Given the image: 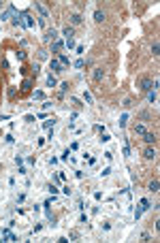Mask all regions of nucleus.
Here are the masks:
<instances>
[{
  "label": "nucleus",
  "mask_w": 160,
  "mask_h": 243,
  "mask_svg": "<svg viewBox=\"0 0 160 243\" xmlns=\"http://www.w3.org/2000/svg\"><path fill=\"white\" fill-rule=\"evenodd\" d=\"M32 83H34V79H32V77H26V79L22 81V85H19V94H22V96H28V94L32 92Z\"/></svg>",
  "instance_id": "obj_1"
},
{
  "label": "nucleus",
  "mask_w": 160,
  "mask_h": 243,
  "mask_svg": "<svg viewBox=\"0 0 160 243\" xmlns=\"http://www.w3.org/2000/svg\"><path fill=\"white\" fill-rule=\"evenodd\" d=\"M139 90H141V92H152V79H149V77H141L139 79Z\"/></svg>",
  "instance_id": "obj_2"
},
{
  "label": "nucleus",
  "mask_w": 160,
  "mask_h": 243,
  "mask_svg": "<svg viewBox=\"0 0 160 243\" xmlns=\"http://www.w3.org/2000/svg\"><path fill=\"white\" fill-rule=\"evenodd\" d=\"M43 41H45V43H53V41H58V32L53 30V28H47V30H45V37H43Z\"/></svg>",
  "instance_id": "obj_3"
},
{
  "label": "nucleus",
  "mask_w": 160,
  "mask_h": 243,
  "mask_svg": "<svg viewBox=\"0 0 160 243\" xmlns=\"http://www.w3.org/2000/svg\"><path fill=\"white\" fill-rule=\"evenodd\" d=\"M49 68L53 70V73H62V70H64V66L58 62V58H51V60H49Z\"/></svg>",
  "instance_id": "obj_4"
},
{
  "label": "nucleus",
  "mask_w": 160,
  "mask_h": 243,
  "mask_svg": "<svg viewBox=\"0 0 160 243\" xmlns=\"http://www.w3.org/2000/svg\"><path fill=\"white\" fill-rule=\"evenodd\" d=\"M143 156H145L147 160H156V156H158V154H156V147H154V145H147L145 151H143Z\"/></svg>",
  "instance_id": "obj_5"
},
{
  "label": "nucleus",
  "mask_w": 160,
  "mask_h": 243,
  "mask_svg": "<svg viewBox=\"0 0 160 243\" xmlns=\"http://www.w3.org/2000/svg\"><path fill=\"white\" fill-rule=\"evenodd\" d=\"M143 141L147 143V145H156V143H158V137H156L154 132H145V134H143Z\"/></svg>",
  "instance_id": "obj_6"
},
{
  "label": "nucleus",
  "mask_w": 160,
  "mask_h": 243,
  "mask_svg": "<svg viewBox=\"0 0 160 243\" xmlns=\"http://www.w3.org/2000/svg\"><path fill=\"white\" fill-rule=\"evenodd\" d=\"M103 77H105V70H103L100 66L92 70V79H94V81H103Z\"/></svg>",
  "instance_id": "obj_7"
},
{
  "label": "nucleus",
  "mask_w": 160,
  "mask_h": 243,
  "mask_svg": "<svg viewBox=\"0 0 160 243\" xmlns=\"http://www.w3.org/2000/svg\"><path fill=\"white\" fill-rule=\"evenodd\" d=\"M58 62H60V64L64 66V68L70 66V60H68V56H64V53H58Z\"/></svg>",
  "instance_id": "obj_8"
},
{
  "label": "nucleus",
  "mask_w": 160,
  "mask_h": 243,
  "mask_svg": "<svg viewBox=\"0 0 160 243\" xmlns=\"http://www.w3.org/2000/svg\"><path fill=\"white\" fill-rule=\"evenodd\" d=\"M158 188H160V181H158V179H152V181L147 184V190H149V192H154V194L158 192Z\"/></svg>",
  "instance_id": "obj_9"
},
{
  "label": "nucleus",
  "mask_w": 160,
  "mask_h": 243,
  "mask_svg": "<svg viewBox=\"0 0 160 243\" xmlns=\"http://www.w3.org/2000/svg\"><path fill=\"white\" fill-rule=\"evenodd\" d=\"M13 13H15V6L11 4V6L6 9V11H2V13H0V19H9V17H11Z\"/></svg>",
  "instance_id": "obj_10"
},
{
  "label": "nucleus",
  "mask_w": 160,
  "mask_h": 243,
  "mask_svg": "<svg viewBox=\"0 0 160 243\" xmlns=\"http://www.w3.org/2000/svg\"><path fill=\"white\" fill-rule=\"evenodd\" d=\"M62 47H64V43H62V41H53L51 43V53H60Z\"/></svg>",
  "instance_id": "obj_11"
},
{
  "label": "nucleus",
  "mask_w": 160,
  "mask_h": 243,
  "mask_svg": "<svg viewBox=\"0 0 160 243\" xmlns=\"http://www.w3.org/2000/svg\"><path fill=\"white\" fill-rule=\"evenodd\" d=\"M68 19H70V24H73V26H79V24H81V15H79V13H73Z\"/></svg>",
  "instance_id": "obj_12"
},
{
  "label": "nucleus",
  "mask_w": 160,
  "mask_h": 243,
  "mask_svg": "<svg viewBox=\"0 0 160 243\" xmlns=\"http://www.w3.org/2000/svg\"><path fill=\"white\" fill-rule=\"evenodd\" d=\"M64 37H66V41L75 37V28H73V26H66V28H64Z\"/></svg>",
  "instance_id": "obj_13"
},
{
  "label": "nucleus",
  "mask_w": 160,
  "mask_h": 243,
  "mask_svg": "<svg viewBox=\"0 0 160 243\" xmlns=\"http://www.w3.org/2000/svg\"><path fill=\"white\" fill-rule=\"evenodd\" d=\"M94 19H96V22H98V24H100V22L105 19V13L100 11V9H96V11H94Z\"/></svg>",
  "instance_id": "obj_14"
},
{
  "label": "nucleus",
  "mask_w": 160,
  "mask_h": 243,
  "mask_svg": "<svg viewBox=\"0 0 160 243\" xmlns=\"http://www.w3.org/2000/svg\"><path fill=\"white\" fill-rule=\"evenodd\" d=\"M147 100L152 103V105H154V103L158 100V94H156V90H152V92H147Z\"/></svg>",
  "instance_id": "obj_15"
},
{
  "label": "nucleus",
  "mask_w": 160,
  "mask_h": 243,
  "mask_svg": "<svg viewBox=\"0 0 160 243\" xmlns=\"http://www.w3.org/2000/svg\"><path fill=\"white\" fill-rule=\"evenodd\" d=\"M37 9H39V13H41V17H45V19H47V15H49V13H47V9L43 6L41 2H37Z\"/></svg>",
  "instance_id": "obj_16"
},
{
  "label": "nucleus",
  "mask_w": 160,
  "mask_h": 243,
  "mask_svg": "<svg viewBox=\"0 0 160 243\" xmlns=\"http://www.w3.org/2000/svg\"><path fill=\"white\" fill-rule=\"evenodd\" d=\"M68 87H70L68 83H62V85H60V92H58V98H64V94H66Z\"/></svg>",
  "instance_id": "obj_17"
},
{
  "label": "nucleus",
  "mask_w": 160,
  "mask_h": 243,
  "mask_svg": "<svg viewBox=\"0 0 160 243\" xmlns=\"http://www.w3.org/2000/svg\"><path fill=\"white\" fill-rule=\"evenodd\" d=\"M147 130H145V126L143 124H135V134H145Z\"/></svg>",
  "instance_id": "obj_18"
},
{
  "label": "nucleus",
  "mask_w": 160,
  "mask_h": 243,
  "mask_svg": "<svg viewBox=\"0 0 160 243\" xmlns=\"http://www.w3.org/2000/svg\"><path fill=\"white\" fill-rule=\"evenodd\" d=\"M141 207H143V211L145 209H149V207H152V203H149V199H141V203H139Z\"/></svg>",
  "instance_id": "obj_19"
},
{
  "label": "nucleus",
  "mask_w": 160,
  "mask_h": 243,
  "mask_svg": "<svg viewBox=\"0 0 160 243\" xmlns=\"http://www.w3.org/2000/svg\"><path fill=\"white\" fill-rule=\"evenodd\" d=\"M152 53H154V58H158V56H160V45H158V43H154V45H152Z\"/></svg>",
  "instance_id": "obj_20"
},
{
  "label": "nucleus",
  "mask_w": 160,
  "mask_h": 243,
  "mask_svg": "<svg viewBox=\"0 0 160 243\" xmlns=\"http://www.w3.org/2000/svg\"><path fill=\"white\" fill-rule=\"evenodd\" d=\"M32 96H34V100H43V98H45V94H43L41 90H37V92H32Z\"/></svg>",
  "instance_id": "obj_21"
},
{
  "label": "nucleus",
  "mask_w": 160,
  "mask_h": 243,
  "mask_svg": "<svg viewBox=\"0 0 160 243\" xmlns=\"http://www.w3.org/2000/svg\"><path fill=\"white\" fill-rule=\"evenodd\" d=\"M47 85H49V87H56V85H58L56 77H51V75H49V77H47Z\"/></svg>",
  "instance_id": "obj_22"
},
{
  "label": "nucleus",
  "mask_w": 160,
  "mask_h": 243,
  "mask_svg": "<svg viewBox=\"0 0 160 243\" xmlns=\"http://www.w3.org/2000/svg\"><path fill=\"white\" fill-rule=\"evenodd\" d=\"M43 128L51 130V128H53V120H45V122H43Z\"/></svg>",
  "instance_id": "obj_23"
},
{
  "label": "nucleus",
  "mask_w": 160,
  "mask_h": 243,
  "mask_svg": "<svg viewBox=\"0 0 160 243\" xmlns=\"http://www.w3.org/2000/svg\"><path fill=\"white\" fill-rule=\"evenodd\" d=\"M126 122H128V115H126V113H124V115H122V118H120V128H124V126H126Z\"/></svg>",
  "instance_id": "obj_24"
},
{
  "label": "nucleus",
  "mask_w": 160,
  "mask_h": 243,
  "mask_svg": "<svg viewBox=\"0 0 160 243\" xmlns=\"http://www.w3.org/2000/svg\"><path fill=\"white\" fill-rule=\"evenodd\" d=\"M37 56H39V60H45V58H47V51H45V49H39Z\"/></svg>",
  "instance_id": "obj_25"
},
{
  "label": "nucleus",
  "mask_w": 160,
  "mask_h": 243,
  "mask_svg": "<svg viewBox=\"0 0 160 243\" xmlns=\"http://www.w3.org/2000/svg\"><path fill=\"white\" fill-rule=\"evenodd\" d=\"M73 66H75V68H83V66H85V62H83L81 58H79V60L75 62V64H73Z\"/></svg>",
  "instance_id": "obj_26"
},
{
  "label": "nucleus",
  "mask_w": 160,
  "mask_h": 243,
  "mask_svg": "<svg viewBox=\"0 0 160 243\" xmlns=\"http://www.w3.org/2000/svg\"><path fill=\"white\" fill-rule=\"evenodd\" d=\"M141 213H143V207H141V205H139V207H137V209H135V218H137V220L141 218Z\"/></svg>",
  "instance_id": "obj_27"
},
{
  "label": "nucleus",
  "mask_w": 160,
  "mask_h": 243,
  "mask_svg": "<svg viewBox=\"0 0 160 243\" xmlns=\"http://www.w3.org/2000/svg\"><path fill=\"white\" fill-rule=\"evenodd\" d=\"M100 141H103V143H107V141H111V137H109L107 132H100Z\"/></svg>",
  "instance_id": "obj_28"
},
{
  "label": "nucleus",
  "mask_w": 160,
  "mask_h": 243,
  "mask_svg": "<svg viewBox=\"0 0 160 243\" xmlns=\"http://www.w3.org/2000/svg\"><path fill=\"white\" fill-rule=\"evenodd\" d=\"M39 70H41V66H39V64H32V75H34V77L39 75Z\"/></svg>",
  "instance_id": "obj_29"
},
{
  "label": "nucleus",
  "mask_w": 160,
  "mask_h": 243,
  "mask_svg": "<svg viewBox=\"0 0 160 243\" xmlns=\"http://www.w3.org/2000/svg\"><path fill=\"white\" fill-rule=\"evenodd\" d=\"M66 47H68V49H73V47H77V45H75L73 39H68V41H66Z\"/></svg>",
  "instance_id": "obj_30"
},
{
  "label": "nucleus",
  "mask_w": 160,
  "mask_h": 243,
  "mask_svg": "<svg viewBox=\"0 0 160 243\" xmlns=\"http://www.w3.org/2000/svg\"><path fill=\"white\" fill-rule=\"evenodd\" d=\"M15 56H17V60H26V51H17Z\"/></svg>",
  "instance_id": "obj_31"
},
{
  "label": "nucleus",
  "mask_w": 160,
  "mask_h": 243,
  "mask_svg": "<svg viewBox=\"0 0 160 243\" xmlns=\"http://www.w3.org/2000/svg\"><path fill=\"white\" fill-rule=\"evenodd\" d=\"M100 175H103V177H109V175H111V168H109V166L103 168V173H100Z\"/></svg>",
  "instance_id": "obj_32"
},
{
  "label": "nucleus",
  "mask_w": 160,
  "mask_h": 243,
  "mask_svg": "<svg viewBox=\"0 0 160 243\" xmlns=\"http://www.w3.org/2000/svg\"><path fill=\"white\" fill-rule=\"evenodd\" d=\"M83 98H85V103H90V105H92V94H90V92H85Z\"/></svg>",
  "instance_id": "obj_33"
},
{
  "label": "nucleus",
  "mask_w": 160,
  "mask_h": 243,
  "mask_svg": "<svg viewBox=\"0 0 160 243\" xmlns=\"http://www.w3.org/2000/svg\"><path fill=\"white\" fill-rule=\"evenodd\" d=\"M68 158H70V149H66L64 154H62V160H68Z\"/></svg>",
  "instance_id": "obj_34"
},
{
  "label": "nucleus",
  "mask_w": 160,
  "mask_h": 243,
  "mask_svg": "<svg viewBox=\"0 0 160 243\" xmlns=\"http://www.w3.org/2000/svg\"><path fill=\"white\" fill-rule=\"evenodd\" d=\"M22 162H24V158H22V156H15V164H19V166H22Z\"/></svg>",
  "instance_id": "obj_35"
},
{
  "label": "nucleus",
  "mask_w": 160,
  "mask_h": 243,
  "mask_svg": "<svg viewBox=\"0 0 160 243\" xmlns=\"http://www.w3.org/2000/svg\"><path fill=\"white\" fill-rule=\"evenodd\" d=\"M2 4H4V2H0V11H2Z\"/></svg>",
  "instance_id": "obj_36"
}]
</instances>
